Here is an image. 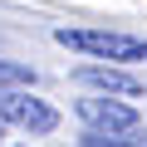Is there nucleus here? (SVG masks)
<instances>
[{
	"label": "nucleus",
	"instance_id": "f257e3e1",
	"mask_svg": "<svg viewBox=\"0 0 147 147\" xmlns=\"http://www.w3.org/2000/svg\"><path fill=\"white\" fill-rule=\"evenodd\" d=\"M54 39L64 49H79V54H93V59H108V64H137V59H147V39L118 34V30H59Z\"/></svg>",
	"mask_w": 147,
	"mask_h": 147
},
{
	"label": "nucleus",
	"instance_id": "39448f33",
	"mask_svg": "<svg viewBox=\"0 0 147 147\" xmlns=\"http://www.w3.org/2000/svg\"><path fill=\"white\" fill-rule=\"evenodd\" d=\"M0 84H34V69L30 64H15V59H0Z\"/></svg>",
	"mask_w": 147,
	"mask_h": 147
},
{
	"label": "nucleus",
	"instance_id": "f03ea898",
	"mask_svg": "<svg viewBox=\"0 0 147 147\" xmlns=\"http://www.w3.org/2000/svg\"><path fill=\"white\" fill-rule=\"evenodd\" d=\"M0 123H15L25 132H54L59 127V113L44 98H30L25 84H15V88H0Z\"/></svg>",
	"mask_w": 147,
	"mask_h": 147
},
{
	"label": "nucleus",
	"instance_id": "20e7f679",
	"mask_svg": "<svg viewBox=\"0 0 147 147\" xmlns=\"http://www.w3.org/2000/svg\"><path fill=\"white\" fill-rule=\"evenodd\" d=\"M74 84L98 88V93H127V98L142 93V79H132L127 69H113V64H84V69H74Z\"/></svg>",
	"mask_w": 147,
	"mask_h": 147
},
{
	"label": "nucleus",
	"instance_id": "7ed1b4c3",
	"mask_svg": "<svg viewBox=\"0 0 147 147\" xmlns=\"http://www.w3.org/2000/svg\"><path fill=\"white\" fill-rule=\"evenodd\" d=\"M74 108H79V118H84L93 132H132V127H137V108L123 103V98H108V93L79 98Z\"/></svg>",
	"mask_w": 147,
	"mask_h": 147
}]
</instances>
